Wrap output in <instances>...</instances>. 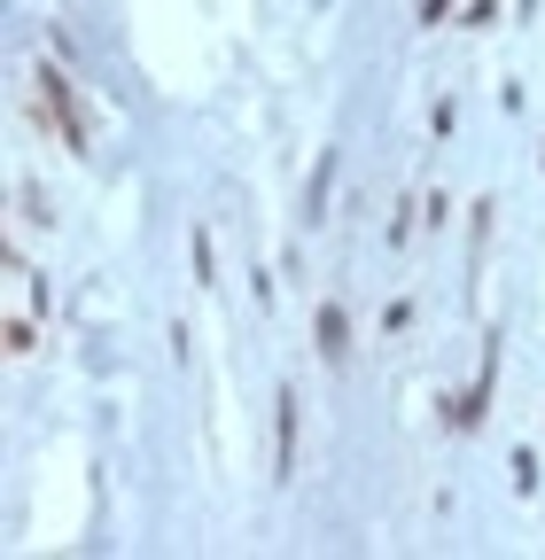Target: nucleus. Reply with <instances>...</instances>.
Instances as JSON below:
<instances>
[{
    "mask_svg": "<svg viewBox=\"0 0 545 560\" xmlns=\"http://www.w3.org/2000/svg\"><path fill=\"white\" fill-rule=\"evenodd\" d=\"M39 94H47V109H55V132H62V149H71V156H86V149H94V140H86V117H79V94H71V79H62V70H55V62L39 70Z\"/></svg>",
    "mask_w": 545,
    "mask_h": 560,
    "instance_id": "1",
    "label": "nucleus"
},
{
    "mask_svg": "<svg viewBox=\"0 0 545 560\" xmlns=\"http://www.w3.org/2000/svg\"><path fill=\"white\" fill-rule=\"evenodd\" d=\"M297 467V389H281V420H272V475L289 482Z\"/></svg>",
    "mask_w": 545,
    "mask_h": 560,
    "instance_id": "2",
    "label": "nucleus"
},
{
    "mask_svg": "<svg viewBox=\"0 0 545 560\" xmlns=\"http://www.w3.org/2000/svg\"><path fill=\"white\" fill-rule=\"evenodd\" d=\"M320 359H327V366H344V359H351V319H344V304H327V312H320Z\"/></svg>",
    "mask_w": 545,
    "mask_h": 560,
    "instance_id": "3",
    "label": "nucleus"
},
{
    "mask_svg": "<svg viewBox=\"0 0 545 560\" xmlns=\"http://www.w3.org/2000/svg\"><path fill=\"white\" fill-rule=\"evenodd\" d=\"M452 16V0H421V24H444Z\"/></svg>",
    "mask_w": 545,
    "mask_h": 560,
    "instance_id": "4",
    "label": "nucleus"
}]
</instances>
